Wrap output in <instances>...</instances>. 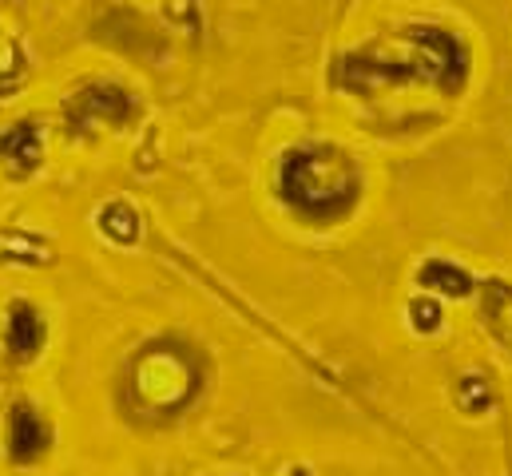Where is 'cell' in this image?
<instances>
[{"mask_svg":"<svg viewBox=\"0 0 512 476\" xmlns=\"http://www.w3.org/2000/svg\"><path fill=\"white\" fill-rule=\"evenodd\" d=\"M68 123L76 127V131H84L88 123H96V119H104V123H128L135 116V104H131V96L124 88H116V84H88V88H80L72 100H68Z\"/></svg>","mask_w":512,"mask_h":476,"instance_id":"cell-3","label":"cell"},{"mask_svg":"<svg viewBox=\"0 0 512 476\" xmlns=\"http://www.w3.org/2000/svg\"><path fill=\"white\" fill-rule=\"evenodd\" d=\"M481 310H485V330L512 354V286L509 282H501V278L485 282Z\"/></svg>","mask_w":512,"mask_h":476,"instance_id":"cell-6","label":"cell"},{"mask_svg":"<svg viewBox=\"0 0 512 476\" xmlns=\"http://www.w3.org/2000/svg\"><path fill=\"white\" fill-rule=\"evenodd\" d=\"M425 286H437V290H445V294H469L473 290V282H469V274L465 270H457V266H449V262H429V266H421V274H417Z\"/></svg>","mask_w":512,"mask_h":476,"instance_id":"cell-9","label":"cell"},{"mask_svg":"<svg viewBox=\"0 0 512 476\" xmlns=\"http://www.w3.org/2000/svg\"><path fill=\"white\" fill-rule=\"evenodd\" d=\"M457 397H461V405H465L469 413H481V409L489 405V393L481 389V381H477V377H465V381H461V389H457Z\"/></svg>","mask_w":512,"mask_h":476,"instance_id":"cell-10","label":"cell"},{"mask_svg":"<svg viewBox=\"0 0 512 476\" xmlns=\"http://www.w3.org/2000/svg\"><path fill=\"white\" fill-rule=\"evenodd\" d=\"M100 231L108 238H116L120 246H131L139 238V215L131 211L128 203H112L100 211Z\"/></svg>","mask_w":512,"mask_h":476,"instance_id":"cell-8","label":"cell"},{"mask_svg":"<svg viewBox=\"0 0 512 476\" xmlns=\"http://www.w3.org/2000/svg\"><path fill=\"white\" fill-rule=\"evenodd\" d=\"M44 449H48V425L28 405H12V413H8V453H12V461H36Z\"/></svg>","mask_w":512,"mask_h":476,"instance_id":"cell-4","label":"cell"},{"mask_svg":"<svg viewBox=\"0 0 512 476\" xmlns=\"http://www.w3.org/2000/svg\"><path fill=\"white\" fill-rule=\"evenodd\" d=\"M282 199L306 215V219H318V223H330V219H342L358 195H362V179H358V167L334 151V147H302V151H290L286 163H282Z\"/></svg>","mask_w":512,"mask_h":476,"instance_id":"cell-1","label":"cell"},{"mask_svg":"<svg viewBox=\"0 0 512 476\" xmlns=\"http://www.w3.org/2000/svg\"><path fill=\"white\" fill-rule=\"evenodd\" d=\"M0 155H4L16 171H32V167L40 163V135H36V127L20 123V127L4 131V135H0Z\"/></svg>","mask_w":512,"mask_h":476,"instance_id":"cell-7","label":"cell"},{"mask_svg":"<svg viewBox=\"0 0 512 476\" xmlns=\"http://www.w3.org/2000/svg\"><path fill=\"white\" fill-rule=\"evenodd\" d=\"M409 314H413V326H417V330H425V334H429V330H437V322H441V310H437L433 302H421V298H417V302H409Z\"/></svg>","mask_w":512,"mask_h":476,"instance_id":"cell-11","label":"cell"},{"mask_svg":"<svg viewBox=\"0 0 512 476\" xmlns=\"http://www.w3.org/2000/svg\"><path fill=\"white\" fill-rule=\"evenodd\" d=\"M401 76H425L441 80L445 88H457L465 76V52L461 44L441 28H413V56L409 60H385L378 52H362L346 60V84H370V80H401Z\"/></svg>","mask_w":512,"mask_h":476,"instance_id":"cell-2","label":"cell"},{"mask_svg":"<svg viewBox=\"0 0 512 476\" xmlns=\"http://www.w3.org/2000/svg\"><path fill=\"white\" fill-rule=\"evenodd\" d=\"M4 346H8V354L16 357V361H28V357L40 354V346H44V322H40V314L28 302H16L8 310Z\"/></svg>","mask_w":512,"mask_h":476,"instance_id":"cell-5","label":"cell"}]
</instances>
